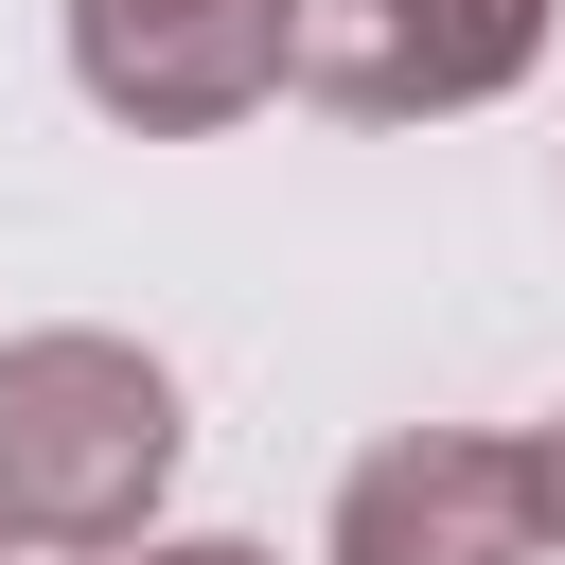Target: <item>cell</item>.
Here are the masks:
<instances>
[{
  "instance_id": "6da1fadb",
  "label": "cell",
  "mask_w": 565,
  "mask_h": 565,
  "mask_svg": "<svg viewBox=\"0 0 565 565\" xmlns=\"http://www.w3.org/2000/svg\"><path fill=\"white\" fill-rule=\"evenodd\" d=\"M177 371L141 335H0V547H141V512L177 494Z\"/></svg>"
},
{
  "instance_id": "7a4b0ae2",
  "label": "cell",
  "mask_w": 565,
  "mask_h": 565,
  "mask_svg": "<svg viewBox=\"0 0 565 565\" xmlns=\"http://www.w3.org/2000/svg\"><path fill=\"white\" fill-rule=\"evenodd\" d=\"M318 565H565V477L547 441L494 424H406L335 477V547Z\"/></svg>"
},
{
  "instance_id": "3957f363",
  "label": "cell",
  "mask_w": 565,
  "mask_h": 565,
  "mask_svg": "<svg viewBox=\"0 0 565 565\" xmlns=\"http://www.w3.org/2000/svg\"><path fill=\"white\" fill-rule=\"evenodd\" d=\"M71 88L141 141H212L300 88V0H71Z\"/></svg>"
},
{
  "instance_id": "277c9868",
  "label": "cell",
  "mask_w": 565,
  "mask_h": 565,
  "mask_svg": "<svg viewBox=\"0 0 565 565\" xmlns=\"http://www.w3.org/2000/svg\"><path fill=\"white\" fill-rule=\"evenodd\" d=\"M547 53V0H300V106L335 124H459Z\"/></svg>"
},
{
  "instance_id": "5b68a950",
  "label": "cell",
  "mask_w": 565,
  "mask_h": 565,
  "mask_svg": "<svg viewBox=\"0 0 565 565\" xmlns=\"http://www.w3.org/2000/svg\"><path fill=\"white\" fill-rule=\"evenodd\" d=\"M106 565H282V547H247V530H194V547H106Z\"/></svg>"
},
{
  "instance_id": "8992f818",
  "label": "cell",
  "mask_w": 565,
  "mask_h": 565,
  "mask_svg": "<svg viewBox=\"0 0 565 565\" xmlns=\"http://www.w3.org/2000/svg\"><path fill=\"white\" fill-rule=\"evenodd\" d=\"M547 477H565V424H547Z\"/></svg>"
}]
</instances>
